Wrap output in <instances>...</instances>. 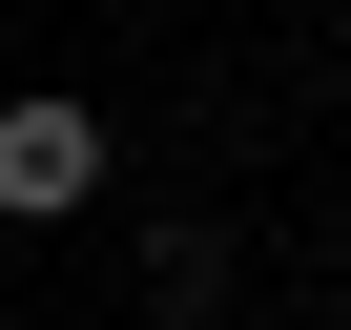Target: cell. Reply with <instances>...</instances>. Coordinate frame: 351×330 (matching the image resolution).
I'll list each match as a JSON object with an SVG mask.
<instances>
[{
    "label": "cell",
    "mask_w": 351,
    "mask_h": 330,
    "mask_svg": "<svg viewBox=\"0 0 351 330\" xmlns=\"http://www.w3.org/2000/svg\"><path fill=\"white\" fill-rule=\"evenodd\" d=\"M62 207H104V103H0V227H62Z\"/></svg>",
    "instance_id": "1"
}]
</instances>
